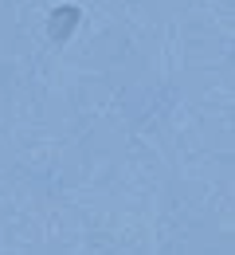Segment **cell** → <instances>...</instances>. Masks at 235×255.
I'll return each instance as SVG.
<instances>
[{"mask_svg":"<svg viewBox=\"0 0 235 255\" xmlns=\"http://www.w3.org/2000/svg\"><path fill=\"white\" fill-rule=\"evenodd\" d=\"M78 20H82V12H78L75 4H59V8L47 16V35H51V43H67L71 32L78 28Z\"/></svg>","mask_w":235,"mask_h":255,"instance_id":"1","label":"cell"}]
</instances>
